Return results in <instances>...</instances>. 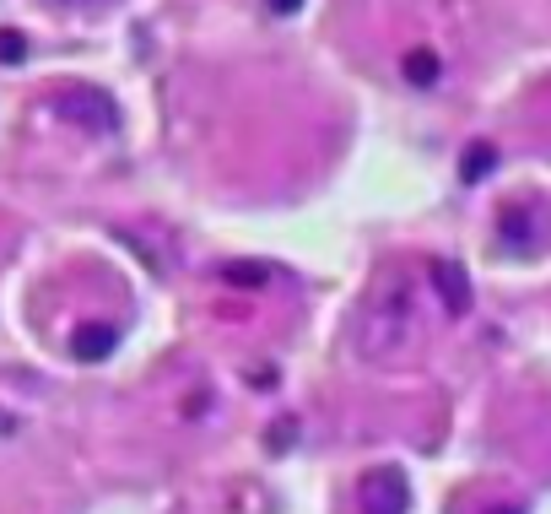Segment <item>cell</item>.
<instances>
[{
    "label": "cell",
    "mask_w": 551,
    "mask_h": 514,
    "mask_svg": "<svg viewBox=\"0 0 551 514\" xmlns=\"http://www.w3.org/2000/svg\"><path fill=\"white\" fill-rule=\"evenodd\" d=\"M265 6H271L276 17H292V11H303V0H265Z\"/></svg>",
    "instance_id": "11"
},
{
    "label": "cell",
    "mask_w": 551,
    "mask_h": 514,
    "mask_svg": "<svg viewBox=\"0 0 551 514\" xmlns=\"http://www.w3.org/2000/svg\"><path fill=\"white\" fill-rule=\"evenodd\" d=\"M114 347H119V325H109V320H92V325H82V331L71 336V352H76L82 363L114 358Z\"/></svg>",
    "instance_id": "5"
},
{
    "label": "cell",
    "mask_w": 551,
    "mask_h": 514,
    "mask_svg": "<svg viewBox=\"0 0 551 514\" xmlns=\"http://www.w3.org/2000/svg\"><path fill=\"white\" fill-rule=\"evenodd\" d=\"M400 76H406L411 87H438V76H443V60H438V49H427V44H416L400 55Z\"/></svg>",
    "instance_id": "8"
},
{
    "label": "cell",
    "mask_w": 551,
    "mask_h": 514,
    "mask_svg": "<svg viewBox=\"0 0 551 514\" xmlns=\"http://www.w3.org/2000/svg\"><path fill=\"white\" fill-rule=\"evenodd\" d=\"M411 331H416L411 287H406V276H400V271H389L384 282H373V293L362 298L357 325H352V341H357L362 358L384 363V358H395V352L406 347Z\"/></svg>",
    "instance_id": "1"
},
{
    "label": "cell",
    "mask_w": 551,
    "mask_h": 514,
    "mask_svg": "<svg viewBox=\"0 0 551 514\" xmlns=\"http://www.w3.org/2000/svg\"><path fill=\"white\" fill-rule=\"evenodd\" d=\"M22 55H28V38H22L17 28H0V60H6V65H17Z\"/></svg>",
    "instance_id": "10"
},
{
    "label": "cell",
    "mask_w": 551,
    "mask_h": 514,
    "mask_svg": "<svg viewBox=\"0 0 551 514\" xmlns=\"http://www.w3.org/2000/svg\"><path fill=\"white\" fill-rule=\"evenodd\" d=\"M357 509L362 514H406L411 509V482L400 466H373L357 477Z\"/></svg>",
    "instance_id": "3"
},
{
    "label": "cell",
    "mask_w": 551,
    "mask_h": 514,
    "mask_svg": "<svg viewBox=\"0 0 551 514\" xmlns=\"http://www.w3.org/2000/svg\"><path fill=\"white\" fill-rule=\"evenodd\" d=\"M492 168H497V147H492V141H470L465 157H460V179L481 184V179H492Z\"/></svg>",
    "instance_id": "9"
},
{
    "label": "cell",
    "mask_w": 551,
    "mask_h": 514,
    "mask_svg": "<svg viewBox=\"0 0 551 514\" xmlns=\"http://www.w3.org/2000/svg\"><path fill=\"white\" fill-rule=\"evenodd\" d=\"M433 287H438V298H443V309H449V314L470 309V276H465V266H454V260H433Z\"/></svg>",
    "instance_id": "6"
},
{
    "label": "cell",
    "mask_w": 551,
    "mask_h": 514,
    "mask_svg": "<svg viewBox=\"0 0 551 514\" xmlns=\"http://www.w3.org/2000/svg\"><path fill=\"white\" fill-rule=\"evenodd\" d=\"M217 282L238 287V293H265V287H271V266H265V260H222Z\"/></svg>",
    "instance_id": "7"
},
{
    "label": "cell",
    "mask_w": 551,
    "mask_h": 514,
    "mask_svg": "<svg viewBox=\"0 0 551 514\" xmlns=\"http://www.w3.org/2000/svg\"><path fill=\"white\" fill-rule=\"evenodd\" d=\"M60 6H71V11H103V6H114V0H60Z\"/></svg>",
    "instance_id": "12"
},
{
    "label": "cell",
    "mask_w": 551,
    "mask_h": 514,
    "mask_svg": "<svg viewBox=\"0 0 551 514\" xmlns=\"http://www.w3.org/2000/svg\"><path fill=\"white\" fill-rule=\"evenodd\" d=\"M49 109L65 114V120H71L76 130H92V136H109V130H119V103L109 98V92L82 87V82L49 87Z\"/></svg>",
    "instance_id": "2"
},
{
    "label": "cell",
    "mask_w": 551,
    "mask_h": 514,
    "mask_svg": "<svg viewBox=\"0 0 551 514\" xmlns=\"http://www.w3.org/2000/svg\"><path fill=\"white\" fill-rule=\"evenodd\" d=\"M487 514H524V509H519V504H492Z\"/></svg>",
    "instance_id": "13"
},
{
    "label": "cell",
    "mask_w": 551,
    "mask_h": 514,
    "mask_svg": "<svg viewBox=\"0 0 551 514\" xmlns=\"http://www.w3.org/2000/svg\"><path fill=\"white\" fill-rule=\"evenodd\" d=\"M497 233H503V244H514V249L541 244V206L535 201H508L503 212H497Z\"/></svg>",
    "instance_id": "4"
}]
</instances>
